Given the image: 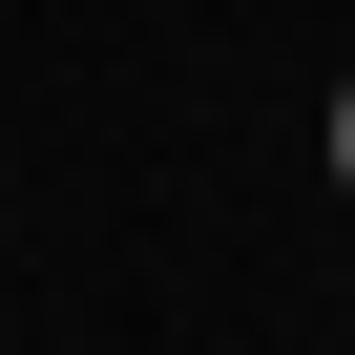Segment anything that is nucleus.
<instances>
[{
	"instance_id": "1",
	"label": "nucleus",
	"mask_w": 355,
	"mask_h": 355,
	"mask_svg": "<svg viewBox=\"0 0 355 355\" xmlns=\"http://www.w3.org/2000/svg\"><path fill=\"white\" fill-rule=\"evenodd\" d=\"M334 189H355V84H334Z\"/></svg>"
}]
</instances>
